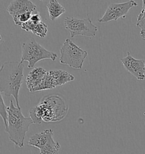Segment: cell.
Returning <instances> with one entry per match:
<instances>
[{"label": "cell", "instance_id": "obj_7", "mask_svg": "<svg viewBox=\"0 0 145 154\" xmlns=\"http://www.w3.org/2000/svg\"><path fill=\"white\" fill-rule=\"evenodd\" d=\"M53 136L52 129H46L31 137L28 145L40 149L39 154H58L61 146L54 141Z\"/></svg>", "mask_w": 145, "mask_h": 154}, {"label": "cell", "instance_id": "obj_12", "mask_svg": "<svg viewBox=\"0 0 145 154\" xmlns=\"http://www.w3.org/2000/svg\"><path fill=\"white\" fill-rule=\"evenodd\" d=\"M54 83L55 88L61 86L67 82L74 80L75 77L68 72L61 69H55L49 72Z\"/></svg>", "mask_w": 145, "mask_h": 154}, {"label": "cell", "instance_id": "obj_9", "mask_svg": "<svg viewBox=\"0 0 145 154\" xmlns=\"http://www.w3.org/2000/svg\"><path fill=\"white\" fill-rule=\"evenodd\" d=\"M124 68L127 72L134 76L138 80L145 79V61L142 59H137L132 57L128 51L127 55L120 59Z\"/></svg>", "mask_w": 145, "mask_h": 154}, {"label": "cell", "instance_id": "obj_16", "mask_svg": "<svg viewBox=\"0 0 145 154\" xmlns=\"http://www.w3.org/2000/svg\"><path fill=\"white\" fill-rule=\"evenodd\" d=\"M0 95H1L0 115H1V117H2L3 120H4L5 128H6L7 127H8V106H6L5 104L2 94L1 93Z\"/></svg>", "mask_w": 145, "mask_h": 154}, {"label": "cell", "instance_id": "obj_6", "mask_svg": "<svg viewBox=\"0 0 145 154\" xmlns=\"http://www.w3.org/2000/svg\"><path fill=\"white\" fill-rule=\"evenodd\" d=\"M64 25L72 38L76 36H82L93 38L98 31V27L89 17L83 19L66 17L64 20Z\"/></svg>", "mask_w": 145, "mask_h": 154}, {"label": "cell", "instance_id": "obj_13", "mask_svg": "<svg viewBox=\"0 0 145 154\" xmlns=\"http://www.w3.org/2000/svg\"><path fill=\"white\" fill-rule=\"evenodd\" d=\"M51 20L58 18L66 11L65 8L59 3L57 0H51L47 5Z\"/></svg>", "mask_w": 145, "mask_h": 154}, {"label": "cell", "instance_id": "obj_3", "mask_svg": "<svg viewBox=\"0 0 145 154\" xmlns=\"http://www.w3.org/2000/svg\"><path fill=\"white\" fill-rule=\"evenodd\" d=\"M8 112V127L5 129V131L8 133L10 140L17 146L22 148L24 145L26 134L34 122L30 117L26 118L23 115L21 108L14 105L13 100H10Z\"/></svg>", "mask_w": 145, "mask_h": 154}, {"label": "cell", "instance_id": "obj_11", "mask_svg": "<svg viewBox=\"0 0 145 154\" xmlns=\"http://www.w3.org/2000/svg\"><path fill=\"white\" fill-rule=\"evenodd\" d=\"M47 73V71L42 67L34 68L29 73L26 79V85L30 92L39 91L41 84Z\"/></svg>", "mask_w": 145, "mask_h": 154}, {"label": "cell", "instance_id": "obj_14", "mask_svg": "<svg viewBox=\"0 0 145 154\" xmlns=\"http://www.w3.org/2000/svg\"><path fill=\"white\" fill-rule=\"evenodd\" d=\"M142 1V8L140 14L137 17L136 26L140 28V37L143 40L145 41V0Z\"/></svg>", "mask_w": 145, "mask_h": 154}, {"label": "cell", "instance_id": "obj_2", "mask_svg": "<svg viewBox=\"0 0 145 154\" xmlns=\"http://www.w3.org/2000/svg\"><path fill=\"white\" fill-rule=\"evenodd\" d=\"M24 68L23 62L13 61L5 62L0 69L1 93L8 97L13 96L19 109V93L23 82Z\"/></svg>", "mask_w": 145, "mask_h": 154}, {"label": "cell", "instance_id": "obj_10", "mask_svg": "<svg viewBox=\"0 0 145 154\" xmlns=\"http://www.w3.org/2000/svg\"><path fill=\"white\" fill-rule=\"evenodd\" d=\"M36 9V5L30 0H15L10 2L7 11L14 19L22 14L32 13Z\"/></svg>", "mask_w": 145, "mask_h": 154}, {"label": "cell", "instance_id": "obj_17", "mask_svg": "<svg viewBox=\"0 0 145 154\" xmlns=\"http://www.w3.org/2000/svg\"><path fill=\"white\" fill-rule=\"evenodd\" d=\"M32 15V13H27L19 16L17 18L13 19L15 24L17 26H22L24 23H26L30 20Z\"/></svg>", "mask_w": 145, "mask_h": 154}, {"label": "cell", "instance_id": "obj_19", "mask_svg": "<svg viewBox=\"0 0 145 154\" xmlns=\"http://www.w3.org/2000/svg\"><path fill=\"white\" fill-rule=\"evenodd\" d=\"M143 115H145V112H144V113H143Z\"/></svg>", "mask_w": 145, "mask_h": 154}, {"label": "cell", "instance_id": "obj_15", "mask_svg": "<svg viewBox=\"0 0 145 154\" xmlns=\"http://www.w3.org/2000/svg\"><path fill=\"white\" fill-rule=\"evenodd\" d=\"M47 25L43 22H41L36 24L31 31L34 35H35L37 36L40 37L41 38H44L47 36Z\"/></svg>", "mask_w": 145, "mask_h": 154}, {"label": "cell", "instance_id": "obj_1", "mask_svg": "<svg viewBox=\"0 0 145 154\" xmlns=\"http://www.w3.org/2000/svg\"><path fill=\"white\" fill-rule=\"evenodd\" d=\"M69 107L59 95L43 97L36 106L29 110V116L35 124L45 122H59L66 116Z\"/></svg>", "mask_w": 145, "mask_h": 154}, {"label": "cell", "instance_id": "obj_4", "mask_svg": "<svg viewBox=\"0 0 145 154\" xmlns=\"http://www.w3.org/2000/svg\"><path fill=\"white\" fill-rule=\"evenodd\" d=\"M57 54L47 50L33 38L28 40L23 43L22 46L21 62L27 61L28 63V68L34 67L39 61L44 59L56 60Z\"/></svg>", "mask_w": 145, "mask_h": 154}, {"label": "cell", "instance_id": "obj_18", "mask_svg": "<svg viewBox=\"0 0 145 154\" xmlns=\"http://www.w3.org/2000/svg\"><path fill=\"white\" fill-rule=\"evenodd\" d=\"M30 20L32 21L33 23H40L41 21V17L39 12H36V14H34L32 15L30 19Z\"/></svg>", "mask_w": 145, "mask_h": 154}, {"label": "cell", "instance_id": "obj_8", "mask_svg": "<svg viewBox=\"0 0 145 154\" xmlns=\"http://www.w3.org/2000/svg\"><path fill=\"white\" fill-rule=\"evenodd\" d=\"M137 6V3L133 0L120 4H112L107 8L103 16L99 19L98 22L104 23L112 20H117L120 18H125L129 10Z\"/></svg>", "mask_w": 145, "mask_h": 154}, {"label": "cell", "instance_id": "obj_5", "mask_svg": "<svg viewBox=\"0 0 145 154\" xmlns=\"http://www.w3.org/2000/svg\"><path fill=\"white\" fill-rule=\"evenodd\" d=\"M87 54L86 51L66 38L60 49V62L72 68L81 69Z\"/></svg>", "mask_w": 145, "mask_h": 154}]
</instances>
